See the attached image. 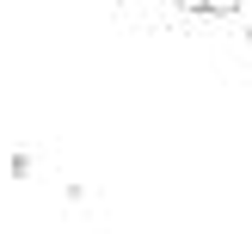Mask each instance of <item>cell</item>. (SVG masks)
<instances>
[{
    "label": "cell",
    "mask_w": 252,
    "mask_h": 234,
    "mask_svg": "<svg viewBox=\"0 0 252 234\" xmlns=\"http://www.w3.org/2000/svg\"><path fill=\"white\" fill-rule=\"evenodd\" d=\"M246 0H203V19H240Z\"/></svg>",
    "instance_id": "6da1fadb"
},
{
    "label": "cell",
    "mask_w": 252,
    "mask_h": 234,
    "mask_svg": "<svg viewBox=\"0 0 252 234\" xmlns=\"http://www.w3.org/2000/svg\"><path fill=\"white\" fill-rule=\"evenodd\" d=\"M172 6H179L185 19H203V0H172Z\"/></svg>",
    "instance_id": "7a4b0ae2"
},
{
    "label": "cell",
    "mask_w": 252,
    "mask_h": 234,
    "mask_svg": "<svg viewBox=\"0 0 252 234\" xmlns=\"http://www.w3.org/2000/svg\"><path fill=\"white\" fill-rule=\"evenodd\" d=\"M117 6H135V0H117Z\"/></svg>",
    "instance_id": "3957f363"
},
{
    "label": "cell",
    "mask_w": 252,
    "mask_h": 234,
    "mask_svg": "<svg viewBox=\"0 0 252 234\" xmlns=\"http://www.w3.org/2000/svg\"><path fill=\"white\" fill-rule=\"evenodd\" d=\"M246 43H252V31H246Z\"/></svg>",
    "instance_id": "277c9868"
}]
</instances>
